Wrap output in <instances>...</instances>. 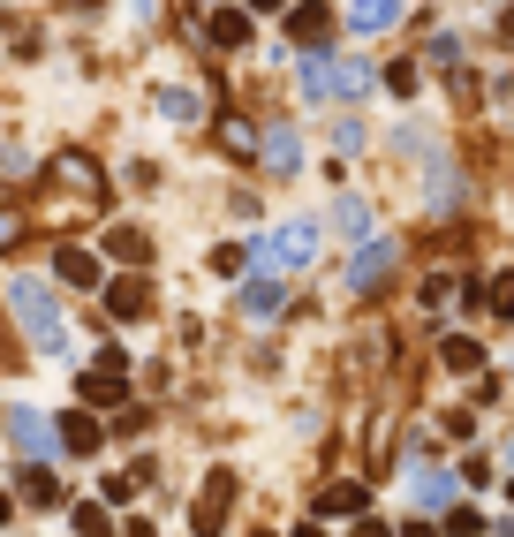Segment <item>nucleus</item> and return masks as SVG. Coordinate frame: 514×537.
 Instances as JSON below:
<instances>
[{
    "mask_svg": "<svg viewBox=\"0 0 514 537\" xmlns=\"http://www.w3.org/2000/svg\"><path fill=\"white\" fill-rule=\"evenodd\" d=\"M333 220H341V235H371V205H363V197H341V212H333Z\"/></svg>",
    "mask_w": 514,
    "mask_h": 537,
    "instance_id": "16",
    "label": "nucleus"
},
{
    "mask_svg": "<svg viewBox=\"0 0 514 537\" xmlns=\"http://www.w3.org/2000/svg\"><path fill=\"white\" fill-rule=\"evenodd\" d=\"M326 515H363V485H333L326 492Z\"/></svg>",
    "mask_w": 514,
    "mask_h": 537,
    "instance_id": "21",
    "label": "nucleus"
},
{
    "mask_svg": "<svg viewBox=\"0 0 514 537\" xmlns=\"http://www.w3.org/2000/svg\"><path fill=\"white\" fill-rule=\"evenodd\" d=\"M295 38H303L310 53L326 46V8H295Z\"/></svg>",
    "mask_w": 514,
    "mask_h": 537,
    "instance_id": "18",
    "label": "nucleus"
},
{
    "mask_svg": "<svg viewBox=\"0 0 514 537\" xmlns=\"http://www.w3.org/2000/svg\"><path fill=\"white\" fill-rule=\"evenodd\" d=\"M53 273H61V280H69V288H99V258H91V250H76V243H61V250H53Z\"/></svg>",
    "mask_w": 514,
    "mask_h": 537,
    "instance_id": "5",
    "label": "nucleus"
},
{
    "mask_svg": "<svg viewBox=\"0 0 514 537\" xmlns=\"http://www.w3.org/2000/svg\"><path fill=\"white\" fill-rule=\"evenodd\" d=\"M446 364L454 371H484V348L469 341V333H454V341H446Z\"/></svg>",
    "mask_w": 514,
    "mask_h": 537,
    "instance_id": "20",
    "label": "nucleus"
},
{
    "mask_svg": "<svg viewBox=\"0 0 514 537\" xmlns=\"http://www.w3.org/2000/svg\"><path fill=\"white\" fill-rule=\"evenodd\" d=\"M159 114H167V122H197V91H159Z\"/></svg>",
    "mask_w": 514,
    "mask_h": 537,
    "instance_id": "19",
    "label": "nucleus"
},
{
    "mask_svg": "<svg viewBox=\"0 0 514 537\" xmlns=\"http://www.w3.org/2000/svg\"><path fill=\"white\" fill-rule=\"evenodd\" d=\"M8 303H16L23 333H31V341L46 348V356H61V348H69V326H61V311H53L46 280H8Z\"/></svg>",
    "mask_w": 514,
    "mask_h": 537,
    "instance_id": "1",
    "label": "nucleus"
},
{
    "mask_svg": "<svg viewBox=\"0 0 514 537\" xmlns=\"http://www.w3.org/2000/svg\"><path fill=\"white\" fill-rule=\"evenodd\" d=\"M23 500H38V507H53V500H61V485H53V469H23Z\"/></svg>",
    "mask_w": 514,
    "mask_h": 537,
    "instance_id": "15",
    "label": "nucleus"
},
{
    "mask_svg": "<svg viewBox=\"0 0 514 537\" xmlns=\"http://www.w3.org/2000/svg\"><path fill=\"white\" fill-rule=\"evenodd\" d=\"M454 197H462V182H454V159L431 152V212L446 220V212H454Z\"/></svg>",
    "mask_w": 514,
    "mask_h": 537,
    "instance_id": "9",
    "label": "nucleus"
},
{
    "mask_svg": "<svg viewBox=\"0 0 514 537\" xmlns=\"http://www.w3.org/2000/svg\"><path fill=\"white\" fill-rule=\"evenodd\" d=\"M492 311H499V318H514V273H499V288H492Z\"/></svg>",
    "mask_w": 514,
    "mask_h": 537,
    "instance_id": "26",
    "label": "nucleus"
},
{
    "mask_svg": "<svg viewBox=\"0 0 514 537\" xmlns=\"http://www.w3.org/2000/svg\"><path fill=\"white\" fill-rule=\"evenodd\" d=\"M310 258H318V227L310 220L280 227L273 243H265V273H295V265H310Z\"/></svg>",
    "mask_w": 514,
    "mask_h": 537,
    "instance_id": "2",
    "label": "nucleus"
},
{
    "mask_svg": "<svg viewBox=\"0 0 514 537\" xmlns=\"http://www.w3.org/2000/svg\"><path fill=\"white\" fill-rule=\"evenodd\" d=\"M303 99H333V61H326V53H310V61H303Z\"/></svg>",
    "mask_w": 514,
    "mask_h": 537,
    "instance_id": "14",
    "label": "nucleus"
},
{
    "mask_svg": "<svg viewBox=\"0 0 514 537\" xmlns=\"http://www.w3.org/2000/svg\"><path fill=\"white\" fill-rule=\"evenodd\" d=\"M227 492H235V477H227V469H212L205 477V500H197V530H220V515H227Z\"/></svg>",
    "mask_w": 514,
    "mask_h": 537,
    "instance_id": "7",
    "label": "nucleus"
},
{
    "mask_svg": "<svg viewBox=\"0 0 514 537\" xmlns=\"http://www.w3.org/2000/svg\"><path fill=\"white\" fill-rule=\"evenodd\" d=\"M356 537H394V530H386V522H363V530Z\"/></svg>",
    "mask_w": 514,
    "mask_h": 537,
    "instance_id": "27",
    "label": "nucleus"
},
{
    "mask_svg": "<svg viewBox=\"0 0 514 537\" xmlns=\"http://www.w3.org/2000/svg\"><path fill=\"white\" fill-rule=\"evenodd\" d=\"M333 152H363V122H341V129H333Z\"/></svg>",
    "mask_w": 514,
    "mask_h": 537,
    "instance_id": "25",
    "label": "nucleus"
},
{
    "mask_svg": "<svg viewBox=\"0 0 514 537\" xmlns=\"http://www.w3.org/2000/svg\"><path fill=\"white\" fill-rule=\"evenodd\" d=\"M394 265H401V243H363V258L348 265V288H378Z\"/></svg>",
    "mask_w": 514,
    "mask_h": 537,
    "instance_id": "4",
    "label": "nucleus"
},
{
    "mask_svg": "<svg viewBox=\"0 0 514 537\" xmlns=\"http://www.w3.org/2000/svg\"><path fill=\"white\" fill-rule=\"evenodd\" d=\"M295 537H326V530H318V522H303V530H295Z\"/></svg>",
    "mask_w": 514,
    "mask_h": 537,
    "instance_id": "29",
    "label": "nucleus"
},
{
    "mask_svg": "<svg viewBox=\"0 0 514 537\" xmlns=\"http://www.w3.org/2000/svg\"><path fill=\"white\" fill-rule=\"evenodd\" d=\"M106 250H114V258H144V235L137 227H106Z\"/></svg>",
    "mask_w": 514,
    "mask_h": 537,
    "instance_id": "22",
    "label": "nucleus"
},
{
    "mask_svg": "<svg viewBox=\"0 0 514 537\" xmlns=\"http://www.w3.org/2000/svg\"><path fill=\"white\" fill-rule=\"evenodd\" d=\"M348 23H356V31H394V23H401V0H356Z\"/></svg>",
    "mask_w": 514,
    "mask_h": 537,
    "instance_id": "8",
    "label": "nucleus"
},
{
    "mask_svg": "<svg viewBox=\"0 0 514 537\" xmlns=\"http://www.w3.org/2000/svg\"><path fill=\"white\" fill-rule=\"evenodd\" d=\"M212 46H250V16H242V8H220V16H212Z\"/></svg>",
    "mask_w": 514,
    "mask_h": 537,
    "instance_id": "12",
    "label": "nucleus"
},
{
    "mask_svg": "<svg viewBox=\"0 0 514 537\" xmlns=\"http://www.w3.org/2000/svg\"><path fill=\"white\" fill-rule=\"evenodd\" d=\"M0 522H8V492H0Z\"/></svg>",
    "mask_w": 514,
    "mask_h": 537,
    "instance_id": "31",
    "label": "nucleus"
},
{
    "mask_svg": "<svg viewBox=\"0 0 514 537\" xmlns=\"http://www.w3.org/2000/svg\"><path fill=\"white\" fill-rule=\"evenodd\" d=\"M446 492H454L446 469H416V500H446Z\"/></svg>",
    "mask_w": 514,
    "mask_h": 537,
    "instance_id": "23",
    "label": "nucleus"
},
{
    "mask_svg": "<svg viewBox=\"0 0 514 537\" xmlns=\"http://www.w3.org/2000/svg\"><path fill=\"white\" fill-rule=\"evenodd\" d=\"M8 432H16V447L31 454V462H53V454H61L53 424H46V416H31V409H8Z\"/></svg>",
    "mask_w": 514,
    "mask_h": 537,
    "instance_id": "3",
    "label": "nucleus"
},
{
    "mask_svg": "<svg viewBox=\"0 0 514 537\" xmlns=\"http://www.w3.org/2000/svg\"><path fill=\"white\" fill-rule=\"evenodd\" d=\"M144 303H152V295H144L137 280H114V288H106V311H114V318H137Z\"/></svg>",
    "mask_w": 514,
    "mask_h": 537,
    "instance_id": "13",
    "label": "nucleus"
},
{
    "mask_svg": "<svg viewBox=\"0 0 514 537\" xmlns=\"http://www.w3.org/2000/svg\"><path fill=\"white\" fill-rule=\"evenodd\" d=\"M250 8H280V0H250Z\"/></svg>",
    "mask_w": 514,
    "mask_h": 537,
    "instance_id": "30",
    "label": "nucleus"
},
{
    "mask_svg": "<svg viewBox=\"0 0 514 537\" xmlns=\"http://www.w3.org/2000/svg\"><path fill=\"white\" fill-rule=\"evenodd\" d=\"M0 243H16V220H0Z\"/></svg>",
    "mask_w": 514,
    "mask_h": 537,
    "instance_id": "28",
    "label": "nucleus"
},
{
    "mask_svg": "<svg viewBox=\"0 0 514 537\" xmlns=\"http://www.w3.org/2000/svg\"><path fill=\"white\" fill-rule=\"evenodd\" d=\"M84 394L106 409V401H121V379H99V371H91V379H84Z\"/></svg>",
    "mask_w": 514,
    "mask_h": 537,
    "instance_id": "24",
    "label": "nucleus"
},
{
    "mask_svg": "<svg viewBox=\"0 0 514 537\" xmlns=\"http://www.w3.org/2000/svg\"><path fill=\"white\" fill-rule=\"evenodd\" d=\"M280 295H288V288H280V273H257L250 288H242V303H250L257 318H273V311H280Z\"/></svg>",
    "mask_w": 514,
    "mask_h": 537,
    "instance_id": "11",
    "label": "nucleus"
},
{
    "mask_svg": "<svg viewBox=\"0 0 514 537\" xmlns=\"http://www.w3.org/2000/svg\"><path fill=\"white\" fill-rule=\"evenodd\" d=\"M76 537H114V515H106L99 500H84L76 507Z\"/></svg>",
    "mask_w": 514,
    "mask_h": 537,
    "instance_id": "17",
    "label": "nucleus"
},
{
    "mask_svg": "<svg viewBox=\"0 0 514 537\" xmlns=\"http://www.w3.org/2000/svg\"><path fill=\"white\" fill-rule=\"evenodd\" d=\"M53 439H61V454H99V416H91V409L61 416V432H53Z\"/></svg>",
    "mask_w": 514,
    "mask_h": 537,
    "instance_id": "6",
    "label": "nucleus"
},
{
    "mask_svg": "<svg viewBox=\"0 0 514 537\" xmlns=\"http://www.w3.org/2000/svg\"><path fill=\"white\" fill-rule=\"evenodd\" d=\"M265 167L295 174V167H303V137H295V129H273V137H265Z\"/></svg>",
    "mask_w": 514,
    "mask_h": 537,
    "instance_id": "10",
    "label": "nucleus"
}]
</instances>
